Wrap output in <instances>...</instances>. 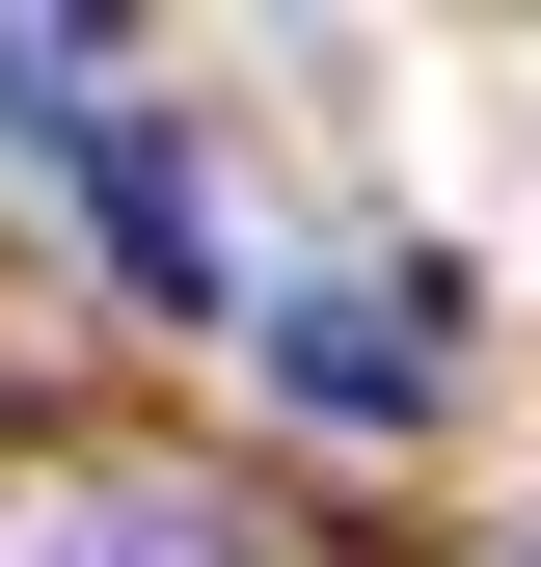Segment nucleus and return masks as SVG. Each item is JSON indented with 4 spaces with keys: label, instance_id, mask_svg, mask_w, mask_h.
Masks as SVG:
<instances>
[{
    "label": "nucleus",
    "instance_id": "nucleus-1",
    "mask_svg": "<svg viewBox=\"0 0 541 567\" xmlns=\"http://www.w3.org/2000/svg\"><path fill=\"white\" fill-rule=\"evenodd\" d=\"M433 379H460L433 270H298L270 298V405H325V433H433Z\"/></svg>",
    "mask_w": 541,
    "mask_h": 567
},
{
    "label": "nucleus",
    "instance_id": "nucleus-2",
    "mask_svg": "<svg viewBox=\"0 0 541 567\" xmlns=\"http://www.w3.org/2000/svg\"><path fill=\"white\" fill-rule=\"evenodd\" d=\"M82 217H109V270H135V298H163V324H217V163H190L163 109H135L109 163H82Z\"/></svg>",
    "mask_w": 541,
    "mask_h": 567
},
{
    "label": "nucleus",
    "instance_id": "nucleus-3",
    "mask_svg": "<svg viewBox=\"0 0 541 567\" xmlns=\"http://www.w3.org/2000/svg\"><path fill=\"white\" fill-rule=\"evenodd\" d=\"M0 135H28V163H109V28H0Z\"/></svg>",
    "mask_w": 541,
    "mask_h": 567
}]
</instances>
